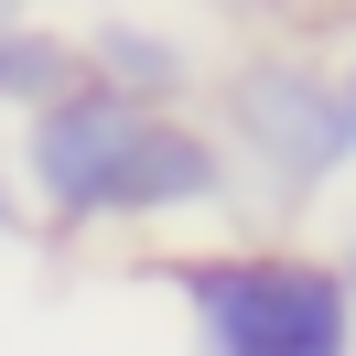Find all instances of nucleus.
Returning a JSON list of instances; mask_svg holds the SVG:
<instances>
[{
	"instance_id": "20e7f679",
	"label": "nucleus",
	"mask_w": 356,
	"mask_h": 356,
	"mask_svg": "<svg viewBox=\"0 0 356 356\" xmlns=\"http://www.w3.org/2000/svg\"><path fill=\"white\" fill-rule=\"evenodd\" d=\"M76 76H87V65H76V33H54V22H0V130L33 119V108H54Z\"/></svg>"
},
{
	"instance_id": "0eeeda50",
	"label": "nucleus",
	"mask_w": 356,
	"mask_h": 356,
	"mask_svg": "<svg viewBox=\"0 0 356 356\" xmlns=\"http://www.w3.org/2000/svg\"><path fill=\"white\" fill-rule=\"evenodd\" d=\"M324 259H334V281H346V291H356V216H346V227H334V248H324Z\"/></svg>"
},
{
	"instance_id": "1a4fd4ad",
	"label": "nucleus",
	"mask_w": 356,
	"mask_h": 356,
	"mask_svg": "<svg viewBox=\"0 0 356 356\" xmlns=\"http://www.w3.org/2000/svg\"><path fill=\"white\" fill-rule=\"evenodd\" d=\"M0 22H33V0H0Z\"/></svg>"
},
{
	"instance_id": "7ed1b4c3",
	"label": "nucleus",
	"mask_w": 356,
	"mask_h": 356,
	"mask_svg": "<svg viewBox=\"0 0 356 356\" xmlns=\"http://www.w3.org/2000/svg\"><path fill=\"white\" fill-rule=\"evenodd\" d=\"M76 65H87L108 97H130V108H195V87H205L195 33L152 22V11H97V22L76 33Z\"/></svg>"
},
{
	"instance_id": "39448f33",
	"label": "nucleus",
	"mask_w": 356,
	"mask_h": 356,
	"mask_svg": "<svg viewBox=\"0 0 356 356\" xmlns=\"http://www.w3.org/2000/svg\"><path fill=\"white\" fill-rule=\"evenodd\" d=\"M195 11H238V22H302V11H324V0H195Z\"/></svg>"
},
{
	"instance_id": "423d86ee",
	"label": "nucleus",
	"mask_w": 356,
	"mask_h": 356,
	"mask_svg": "<svg viewBox=\"0 0 356 356\" xmlns=\"http://www.w3.org/2000/svg\"><path fill=\"white\" fill-rule=\"evenodd\" d=\"M334 119H346V162H356V44L334 54Z\"/></svg>"
},
{
	"instance_id": "f03ea898",
	"label": "nucleus",
	"mask_w": 356,
	"mask_h": 356,
	"mask_svg": "<svg viewBox=\"0 0 356 356\" xmlns=\"http://www.w3.org/2000/svg\"><path fill=\"white\" fill-rule=\"evenodd\" d=\"M140 281L184 313L195 356H356V291L302 238H216V248H152Z\"/></svg>"
},
{
	"instance_id": "6e6552de",
	"label": "nucleus",
	"mask_w": 356,
	"mask_h": 356,
	"mask_svg": "<svg viewBox=\"0 0 356 356\" xmlns=\"http://www.w3.org/2000/svg\"><path fill=\"white\" fill-rule=\"evenodd\" d=\"M0 238H22V195H11V162H0Z\"/></svg>"
},
{
	"instance_id": "f257e3e1",
	"label": "nucleus",
	"mask_w": 356,
	"mask_h": 356,
	"mask_svg": "<svg viewBox=\"0 0 356 356\" xmlns=\"http://www.w3.org/2000/svg\"><path fill=\"white\" fill-rule=\"evenodd\" d=\"M195 97H205L195 108L205 140L238 173V216H259L270 238H291L356 173L346 162V119H334V54H313V44H248L227 65H205Z\"/></svg>"
}]
</instances>
